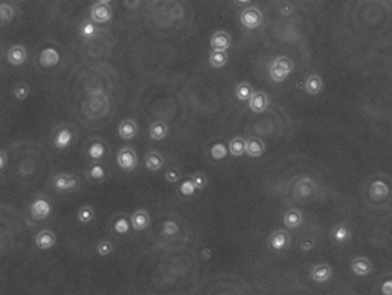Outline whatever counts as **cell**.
Segmentation results:
<instances>
[{
  "label": "cell",
  "instance_id": "277c9868",
  "mask_svg": "<svg viewBox=\"0 0 392 295\" xmlns=\"http://www.w3.org/2000/svg\"><path fill=\"white\" fill-rule=\"evenodd\" d=\"M116 161H118L119 166L124 169V171H132L137 165V156L135 150L130 147L122 148L118 152Z\"/></svg>",
  "mask_w": 392,
  "mask_h": 295
},
{
  "label": "cell",
  "instance_id": "3957f363",
  "mask_svg": "<svg viewBox=\"0 0 392 295\" xmlns=\"http://www.w3.org/2000/svg\"><path fill=\"white\" fill-rule=\"evenodd\" d=\"M241 22L248 29H256L262 23V14L257 7L244 8L241 13Z\"/></svg>",
  "mask_w": 392,
  "mask_h": 295
},
{
  "label": "cell",
  "instance_id": "7a4b0ae2",
  "mask_svg": "<svg viewBox=\"0 0 392 295\" xmlns=\"http://www.w3.org/2000/svg\"><path fill=\"white\" fill-rule=\"evenodd\" d=\"M54 189L59 192H69L76 189L80 185L79 178L75 174H68V173H60L56 174L52 180Z\"/></svg>",
  "mask_w": 392,
  "mask_h": 295
},
{
  "label": "cell",
  "instance_id": "d6986e66",
  "mask_svg": "<svg viewBox=\"0 0 392 295\" xmlns=\"http://www.w3.org/2000/svg\"><path fill=\"white\" fill-rule=\"evenodd\" d=\"M164 165V157L160 155L159 152L156 151H151L148 152L146 157H145V166L148 169V171H158L163 167Z\"/></svg>",
  "mask_w": 392,
  "mask_h": 295
},
{
  "label": "cell",
  "instance_id": "4316f807",
  "mask_svg": "<svg viewBox=\"0 0 392 295\" xmlns=\"http://www.w3.org/2000/svg\"><path fill=\"white\" fill-rule=\"evenodd\" d=\"M95 218V210L90 205L81 207L77 212V219L81 224H90Z\"/></svg>",
  "mask_w": 392,
  "mask_h": 295
},
{
  "label": "cell",
  "instance_id": "7bdbcfd3",
  "mask_svg": "<svg viewBox=\"0 0 392 295\" xmlns=\"http://www.w3.org/2000/svg\"><path fill=\"white\" fill-rule=\"evenodd\" d=\"M382 295H392V279H387L381 285Z\"/></svg>",
  "mask_w": 392,
  "mask_h": 295
},
{
  "label": "cell",
  "instance_id": "d6a6232c",
  "mask_svg": "<svg viewBox=\"0 0 392 295\" xmlns=\"http://www.w3.org/2000/svg\"><path fill=\"white\" fill-rule=\"evenodd\" d=\"M96 250H97V254H98L99 256L105 257V256H108L110 254L113 253L114 247H113V245L111 244L110 241L103 240V241L98 242V245H97V247H96Z\"/></svg>",
  "mask_w": 392,
  "mask_h": 295
},
{
  "label": "cell",
  "instance_id": "74e56055",
  "mask_svg": "<svg viewBox=\"0 0 392 295\" xmlns=\"http://www.w3.org/2000/svg\"><path fill=\"white\" fill-rule=\"evenodd\" d=\"M89 175H90L94 180H100L105 176V169L99 164H94L89 169Z\"/></svg>",
  "mask_w": 392,
  "mask_h": 295
},
{
  "label": "cell",
  "instance_id": "60d3db41",
  "mask_svg": "<svg viewBox=\"0 0 392 295\" xmlns=\"http://www.w3.org/2000/svg\"><path fill=\"white\" fill-rule=\"evenodd\" d=\"M165 178L169 183H177L181 179V173L177 168H169L166 171Z\"/></svg>",
  "mask_w": 392,
  "mask_h": 295
},
{
  "label": "cell",
  "instance_id": "1f68e13d",
  "mask_svg": "<svg viewBox=\"0 0 392 295\" xmlns=\"http://www.w3.org/2000/svg\"><path fill=\"white\" fill-rule=\"evenodd\" d=\"M29 91H30V89H29V87H28V84H26L24 82H20L15 86L13 94H14L16 99L23 100V99H26L28 96H29Z\"/></svg>",
  "mask_w": 392,
  "mask_h": 295
},
{
  "label": "cell",
  "instance_id": "ffe728a7",
  "mask_svg": "<svg viewBox=\"0 0 392 295\" xmlns=\"http://www.w3.org/2000/svg\"><path fill=\"white\" fill-rule=\"evenodd\" d=\"M283 221H284V225L288 228H296V227H298L299 225H301V223H302L301 212L296 209L289 210V211L284 215Z\"/></svg>",
  "mask_w": 392,
  "mask_h": 295
},
{
  "label": "cell",
  "instance_id": "ee69618b",
  "mask_svg": "<svg viewBox=\"0 0 392 295\" xmlns=\"http://www.w3.org/2000/svg\"><path fill=\"white\" fill-rule=\"evenodd\" d=\"M280 12L282 15H289L293 12V6L292 4H290L288 2L282 3L280 5Z\"/></svg>",
  "mask_w": 392,
  "mask_h": 295
},
{
  "label": "cell",
  "instance_id": "d590c367",
  "mask_svg": "<svg viewBox=\"0 0 392 295\" xmlns=\"http://www.w3.org/2000/svg\"><path fill=\"white\" fill-rule=\"evenodd\" d=\"M114 231L120 234V235H123V234H127L129 232V221L126 218H119L118 220L115 221L114 224Z\"/></svg>",
  "mask_w": 392,
  "mask_h": 295
},
{
  "label": "cell",
  "instance_id": "484cf974",
  "mask_svg": "<svg viewBox=\"0 0 392 295\" xmlns=\"http://www.w3.org/2000/svg\"><path fill=\"white\" fill-rule=\"evenodd\" d=\"M235 92H236L237 98L240 100H250L254 94L253 88L251 87V84L248 83V82H241L236 87Z\"/></svg>",
  "mask_w": 392,
  "mask_h": 295
},
{
  "label": "cell",
  "instance_id": "f35d334b",
  "mask_svg": "<svg viewBox=\"0 0 392 295\" xmlns=\"http://www.w3.org/2000/svg\"><path fill=\"white\" fill-rule=\"evenodd\" d=\"M180 191L185 196H191V195H193V194H195L196 187H195V185H193V183L191 181V179H188V180H184L183 183H182L181 187H180Z\"/></svg>",
  "mask_w": 392,
  "mask_h": 295
},
{
  "label": "cell",
  "instance_id": "52a82bcc",
  "mask_svg": "<svg viewBox=\"0 0 392 295\" xmlns=\"http://www.w3.org/2000/svg\"><path fill=\"white\" fill-rule=\"evenodd\" d=\"M290 242V238L289 234L284 229H277V231H274L272 233V235L269 237V246L270 248L275 252H281V250H284L286 247L289 246Z\"/></svg>",
  "mask_w": 392,
  "mask_h": 295
},
{
  "label": "cell",
  "instance_id": "5b68a950",
  "mask_svg": "<svg viewBox=\"0 0 392 295\" xmlns=\"http://www.w3.org/2000/svg\"><path fill=\"white\" fill-rule=\"evenodd\" d=\"M52 207L50 202L47 200L39 197V199L35 200L34 203L30 207V213L34 219L36 220H43L51 215Z\"/></svg>",
  "mask_w": 392,
  "mask_h": 295
},
{
  "label": "cell",
  "instance_id": "f1b7e54d",
  "mask_svg": "<svg viewBox=\"0 0 392 295\" xmlns=\"http://www.w3.org/2000/svg\"><path fill=\"white\" fill-rule=\"evenodd\" d=\"M88 153L92 159H100L105 153L104 144L99 142V141H95V142H92L90 147H89Z\"/></svg>",
  "mask_w": 392,
  "mask_h": 295
},
{
  "label": "cell",
  "instance_id": "b9f144b4",
  "mask_svg": "<svg viewBox=\"0 0 392 295\" xmlns=\"http://www.w3.org/2000/svg\"><path fill=\"white\" fill-rule=\"evenodd\" d=\"M315 247V241L314 239H304L301 242H300V249L302 250V252H310L313 248Z\"/></svg>",
  "mask_w": 392,
  "mask_h": 295
},
{
  "label": "cell",
  "instance_id": "9c48e42d",
  "mask_svg": "<svg viewBox=\"0 0 392 295\" xmlns=\"http://www.w3.org/2000/svg\"><path fill=\"white\" fill-rule=\"evenodd\" d=\"M351 270L358 277H365L373 271V264L367 257H355L351 262Z\"/></svg>",
  "mask_w": 392,
  "mask_h": 295
},
{
  "label": "cell",
  "instance_id": "4fadbf2b",
  "mask_svg": "<svg viewBox=\"0 0 392 295\" xmlns=\"http://www.w3.org/2000/svg\"><path fill=\"white\" fill-rule=\"evenodd\" d=\"M249 105L254 113L265 112L268 106V97L264 91H254L251 99L249 100Z\"/></svg>",
  "mask_w": 392,
  "mask_h": 295
},
{
  "label": "cell",
  "instance_id": "44dd1931",
  "mask_svg": "<svg viewBox=\"0 0 392 295\" xmlns=\"http://www.w3.org/2000/svg\"><path fill=\"white\" fill-rule=\"evenodd\" d=\"M322 87H323L322 79L318 74H313V75H310L308 79H307L305 89H306L307 94L314 96V95L320 94L321 90H322Z\"/></svg>",
  "mask_w": 392,
  "mask_h": 295
},
{
  "label": "cell",
  "instance_id": "cb8c5ba5",
  "mask_svg": "<svg viewBox=\"0 0 392 295\" xmlns=\"http://www.w3.org/2000/svg\"><path fill=\"white\" fill-rule=\"evenodd\" d=\"M229 151L232 156L240 157L246 152V140L243 137H233L229 142Z\"/></svg>",
  "mask_w": 392,
  "mask_h": 295
},
{
  "label": "cell",
  "instance_id": "603a6c76",
  "mask_svg": "<svg viewBox=\"0 0 392 295\" xmlns=\"http://www.w3.org/2000/svg\"><path fill=\"white\" fill-rule=\"evenodd\" d=\"M369 193L370 196L373 197L374 200L378 201L387 196V194H389V187H387L383 181H375V183H373L370 186Z\"/></svg>",
  "mask_w": 392,
  "mask_h": 295
},
{
  "label": "cell",
  "instance_id": "83f0119b",
  "mask_svg": "<svg viewBox=\"0 0 392 295\" xmlns=\"http://www.w3.org/2000/svg\"><path fill=\"white\" fill-rule=\"evenodd\" d=\"M15 14L14 7L8 3H3L0 5V21L2 23L10 22Z\"/></svg>",
  "mask_w": 392,
  "mask_h": 295
},
{
  "label": "cell",
  "instance_id": "6da1fadb",
  "mask_svg": "<svg viewBox=\"0 0 392 295\" xmlns=\"http://www.w3.org/2000/svg\"><path fill=\"white\" fill-rule=\"evenodd\" d=\"M90 16L92 22L95 23H106L112 19V8L110 2L102 0V2H97L91 7Z\"/></svg>",
  "mask_w": 392,
  "mask_h": 295
},
{
  "label": "cell",
  "instance_id": "30bf717a",
  "mask_svg": "<svg viewBox=\"0 0 392 295\" xmlns=\"http://www.w3.org/2000/svg\"><path fill=\"white\" fill-rule=\"evenodd\" d=\"M130 223L133 229H136V231H144L151 224V218H149L146 210L139 209L132 213Z\"/></svg>",
  "mask_w": 392,
  "mask_h": 295
},
{
  "label": "cell",
  "instance_id": "d4e9b609",
  "mask_svg": "<svg viewBox=\"0 0 392 295\" xmlns=\"http://www.w3.org/2000/svg\"><path fill=\"white\" fill-rule=\"evenodd\" d=\"M228 62V54L227 52L222 51H212L209 54L208 63L214 68H221L225 66V64Z\"/></svg>",
  "mask_w": 392,
  "mask_h": 295
},
{
  "label": "cell",
  "instance_id": "ba28073f",
  "mask_svg": "<svg viewBox=\"0 0 392 295\" xmlns=\"http://www.w3.org/2000/svg\"><path fill=\"white\" fill-rule=\"evenodd\" d=\"M331 276H333V268L327 263L314 265L312 271H310V278L318 284H323V282L328 281Z\"/></svg>",
  "mask_w": 392,
  "mask_h": 295
},
{
  "label": "cell",
  "instance_id": "ab89813d",
  "mask_svg": "<svg viewBox=\"0 0 392 295\" xmlns=\"http://www.w3.org/2000/svg\"><path fill=\"white\" fill-rule=\"evenodd\" d=\"M96 26L92 22L90 21H87L83 23L82 28H81V34H82L83 36H86V37H91V36L95 35L96 32Z\"/></svg>",
  "mask_w": 392,
  "mask_h": 295
},
{
  "label": "cell",
  "instance_id": "7c38bea8",
  "mask_svg": "<svg viewBox=\"0 0 392 295\" xmlns=\"http://www.w3.org/2000/svg\"><path fill=\"white\" fill-rule=\"evenodd\" d=\"M55 234L51 229H42L36 237L35 244L40 250L51 249L55 245Z\"/></svg>",
  "mask_w": 392,
  "mask_h": 295
},
{
  "label": "cell",
  "instance_id": "7402d4cb",
  "mask_svg": "<svg viewBox=\"0 0 392 295\" xmlns=\"http://www.w3.org/2000/svg\"><path fill=\"white\" fill-rule=\"evenodd\" d=\"M168 133V126L166 125L164 121H155L149 127V136H151L152 140L155 141H161L165 139L166 135Z\"/></svg>",
  "mask_w": 392,
  "mask_h": 295
},
{
  "label": "cell",
  "instance_id": "2e32d148",
  "mask_svg": "<svg viewBox=\"0 0 392 295\" xmlns=\"http://www.w3.org/2000/svg\"><path fill=\"white\" fill-rule=\"evenodd\" d=\"M27 58V52L26 48L22 45H13L10 47V50L7 51V59L12 65L14 66H19L22 65L24 60Z\"/></svg>",
  "mask_w": 392,
  "mask_h": 295
},
{
  "label": "cell",
  "instance_id": "5bb4252c",
  "mask_svg": "<svg viewBox=\"0 0 392 295\" xmlns=\"http://www.w3.org/2000/svg\"><path fill=\"white\" fill-rule=\"evenodd\" d=\"M138 133L137 124L132 119H124L121 121L119 126V135L123 140H131Z\"/></svg>",
  "mask_w": 392,
  "mask_h": 295
},
{
  "label": "cell",
  "instance_id": "e0dca14e",
  "mask_svg": "<svg viewBox=\"0 0 392 295\" xmlns=\"http://www.w3.org/2000/svg\"><path fill=\"white\" fill-rule=\"evenodd\" d=\"M72 141V132L69 128L62 127L55 132L54 144L58 149H66Z\"/></svg>",
  "mask_w": 392,
  "mask_h": 295
},
{
  "label": "cell",
  "instance_id": "9a60e30c",
  "mask_svg": "<svg viewBox=\"0 0 392 295\" xmlns=\"http://www.w3.org/2000/svg\"><path fill=\"white\" fill-rule=\"evenodd\" d=\"M265 152V143L262 142V140L258 139V137H250L249 140H246V153L250 157L257 158L264 155Z\"/></svg>",
  "mask_w": 392,
  "mask_h": 295
},
{
  "label": "cell",
  "instance_id": "8d00e7d4",
  "mask_svg": "<svg viewBox=\"0 0 392 295\" xmlns=\"http://www.w3.org/2000/svg\"><path fill=\"white\" fill-rule=\"evenodd\" d=\"M179 229H180L179 225H177L175 221H173V220L165 221L164 225H163V233L167 237H171V235H174V234H176L177 232H179Z\"/></svg>",
  "mask_w": 392,
  "mask_h": 295
},
{
  "label": "cell",
  "instance_id": "e575fe53",
  "mask_svg": "<svg viewBox=\"0 0 392 295\" xmlns=\"http://www.w3.org/2000/svg\"><path fill=\"white\" fill-rule=\"evenodd\" d=\"M190 179H191L193 185H195L196 189H203V188H205V186L207 185V178H206L204 173H201V172L193 173Z\"/></svg>",
  "mask_w": 392,
  "mask_h": 295
},
{
  "label": "cell",
  "instance_id": "f546056e",
  "mask_svg": "<svg viewBox=\"0 0 392 295\" xmlns=\"http://www.w3.org/2000/svg\"><path fill=\"white\" fill-rule=\"evenodd\" d=\"M269 75L275 82H282V81H284L286 78H288L289 74L283 71L282 68L278 67L276 64L272 63V65H270L269 67Z\"/></svg>",
  "mask_w": 392,
  "mask_h": 295
},
{
  "label": "cell",
  "instance_id": "ac0fdd59",
  "mask_svg": "<svg viewBox=\"0 0 392 295\" xmlns=\"http://www.w3.org/2000/svg\"><path fill=\"white\" fill-rule=\"evenodd\" d=\"M331 235H333V239L336 242H338V244H344V242L350 241L351 237H352V232H351L349 226L344 223H342V224H338L336 227L333 229Z\"/></svg>",
  "mask_w": 392,
  "mask_h": 295
},
{
  "label": "cell",
  "instance_id": "f6af8a7d",
  "mask_svg": "<svg viewBox=\"0 0 392 295\" xmlns=\"http://www.w3.org/2000/svg\"><path fill=\"white\" fill-rule=\"evenodd\" d=\"M6 164H7V155L5 151H2L0 152V169H5L6 167Z\"/></svg>",
  "mask_w": 392,
  "mask_h": 295
},
{
  "label": "cell",
  "instance_id": "8fae6325",
  "mask_svg": "<svg viewBox=\"0 0 392 295\" xmlns=\"http://www.w3.org/2000/svg\"><path fill=\"white\" fill-rule=\"evenodd\" d=\"M60 62V54L58 50L54 47H46L40 52L39 54V64L45 68L54 67Z\"/></svg>",
  "mask_w": 392,
  "mask_h": 295
},
{
  "label": "cell",
  "instance_id": "836d02e7",
  "mask_svg": "<svg viewBox=\"0 0 392 295\" xmlns=\"http://www.w3.org/2000/svg\"><path fill=\"white\" fill-rule=\"evenodd\" d=\"M273 63L276 64L278 67L282 68V70L284 71L285 73H288V74H290V73L292 72V70H293L292 60L288 58V56H278V58L275 59Z\"/></svg>",
  "mask_w": 392,
  "mask_h": 295
},
{
  "label": "cell",
  "instance_id": "4dcf8cb0",
  "mask_svg": "<svg viewBox=\"0 0 392 295\" xmlns=\"http://www.w3.org/2000/svg\"><path fill=\"white\" fill-rule=\"evenodd\" d=\"M228 153V149L223 143L217 142L212 145L211 155L214 159H223Z\"/></svg>",
  "mask_w": 392,
  "mask_h": 295
},
{
  "label": "cell",
  "instance_id": "8992f818",
  "mask_svg": "<svg viewBox=\"0 0 392 295\" xmlns=\"http://www.w3.org/2000/svg\"><path fill=\"white\" fill-rule=\"evenodd\" d=\"M209 44H211L213 51L225 52L230 47V45H231V37H230V35L227 31H216L212 35Z\"/></svg>",
  "mask_w": 392,
  "mask_h": 295
},
{
  "label": "cell",
  "instance_id": "bcb514c9",
  "mask_svg": "<svg viewBox=\"0 0 392 295\" xmlns=\"http://www.w3.org/2000/svg\"><path fill=\"white\" fill-rule=\"evenodd\" d=\"M237 5H249L250 2H236Z\"/></svg>",
  "mask_w": 392,
  "mask_h": 295
}]
</instances>
